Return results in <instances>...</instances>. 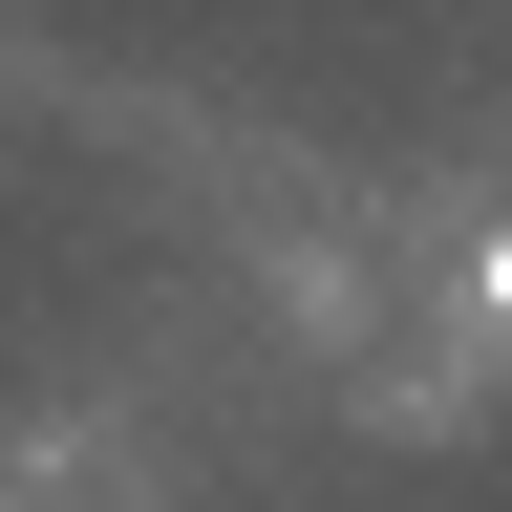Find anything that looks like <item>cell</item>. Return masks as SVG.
I'll return each mask as SVG.
<instances>
[{
	"mask_svg": "<svg viewBox=\"0 0 512 512\" xmlns=\"http://www.w3.org/2000/svg\"><path fill=\"white\" fill-rule=\"evenodd\" d=\"M491 320H512V235H491Z\"/></svg>",
	"mask_w": 512,
	"mask_h": 512,
	"instance_id": "1",
	"label": "cell"
}]
</instances>
